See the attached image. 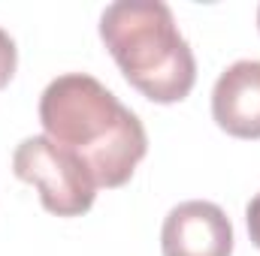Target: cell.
<instances>
[{
  "instance_id": "cell-2",
  "label": "cell",
  "mask_w": 260,
  "mask_h": 256,
  "mask_svg": "<svg viewBox=\"0 0 260 256\" xmlns=\"http://www.w3.org/2000/svg\"><path fill=\"white\" fill-rule=\"evenodd\" d=\"M100 39L130 84L151 103H182L197 61L176 15L160 0H115L100 15Z\"/></svg>"
},
{
  "instance_id": "cell-1",
  "label": "cell",
  "mask_w": 260,
  "mask_h": 256,
  "mask_svg": "<svg viewBox=\"0 0 260 256\" xmlns=\"http://www.w3.org/2000/svg\"><path fill=\"white\" fill-rule=\"evenodd\" d=\"M40 124L52 142L73 151L97 187H124L148 151L142 121L94 75L64 72L40 97Z\"/></svg>"
},
{
  "instance_id": "cell-6",
  "label": "cell",
  "mask_w": 260,
  "mask_h": 256,
  "mask_svg": "<svg viewBox=\"0 0 260 256\" xmlns=\"http://www.w3.org/2000/svg\"><path fill=\"white\" fill-rule=\"evenodd\" d=\"M15 66H18V49H15V39L0 27V91L12 81Z\"/></svg>"
},
{
  "instance_id": "cell-8",
  "label": "cell",
  "mask_w": 260,
  "mask_h": 256,
  "mask_svg": "<svg viewBox=\"0 0 260 256\" xmlns=\"http://www.w3.org/2000/svg\"><path fill=\"white\" fill-rule=\"evenodd\" d=\"M257 27H260V6H257Z\"/></svg>"
},
{
  "instance_id": "cell-4",
  "label": "cell",
  "mask_w": 260,
  "mask_h": 256,
  "mask_svg": "<svg viewBox=\"0 0 260 256\" xmlns=\"http://www.w3.org/2000/svg\"><path fill=\"white\" fill-rule=\"evenodd\" d=\"M160 250L164 256H230L233 223L215 202H179L164 217Z\"/></svg>"
},
{
  "instance_id": "cell-5",
  "label": "cell",
  "mask_w": 260,
  "mask_h": 256,
  "mask_svg": "<svg viewBox=\"0 0 260 256\" xmlns=\"http://www.w3.org/2000/svg\"><path fill=\"white\" fill-rule=\"evenodd\" d=\"M212 118L227 136L260 139V61H236L218 75Z\"/></svg>"
},
{
  "instance_id": "cell-3",
  "label": "cell",
  "mask_w": 260,
  "mask_h": 256,
  "mask_svg": "<svg viewBox=\"0 0 260 256\" xmlns=\"http://www.w3.org/2000/svg\"><path fill=\"white\" fill-rule=\"evenodd\" d=\"M12 172L18 181L37 187L49 214L79 217L94 205L97 184L88 166L49 136H27L12 154Z\"/></svg>"
},
{
  "instance_id": "cell-7",
  "label": "cell",
  "mask_w": 260,
  "mask_h": 256,
  "mask_svg": "<svg viewBox=\"0 0 260 256\" xmlns=\"http://www.w3.org/2000/svg\"><path fill=\"white\" fill-rule=\"evenodd\" d=\"M245 223H248V235H251L254 247H260V193L248 202V208H245Z\"/></svg>"
}]
</instances>
